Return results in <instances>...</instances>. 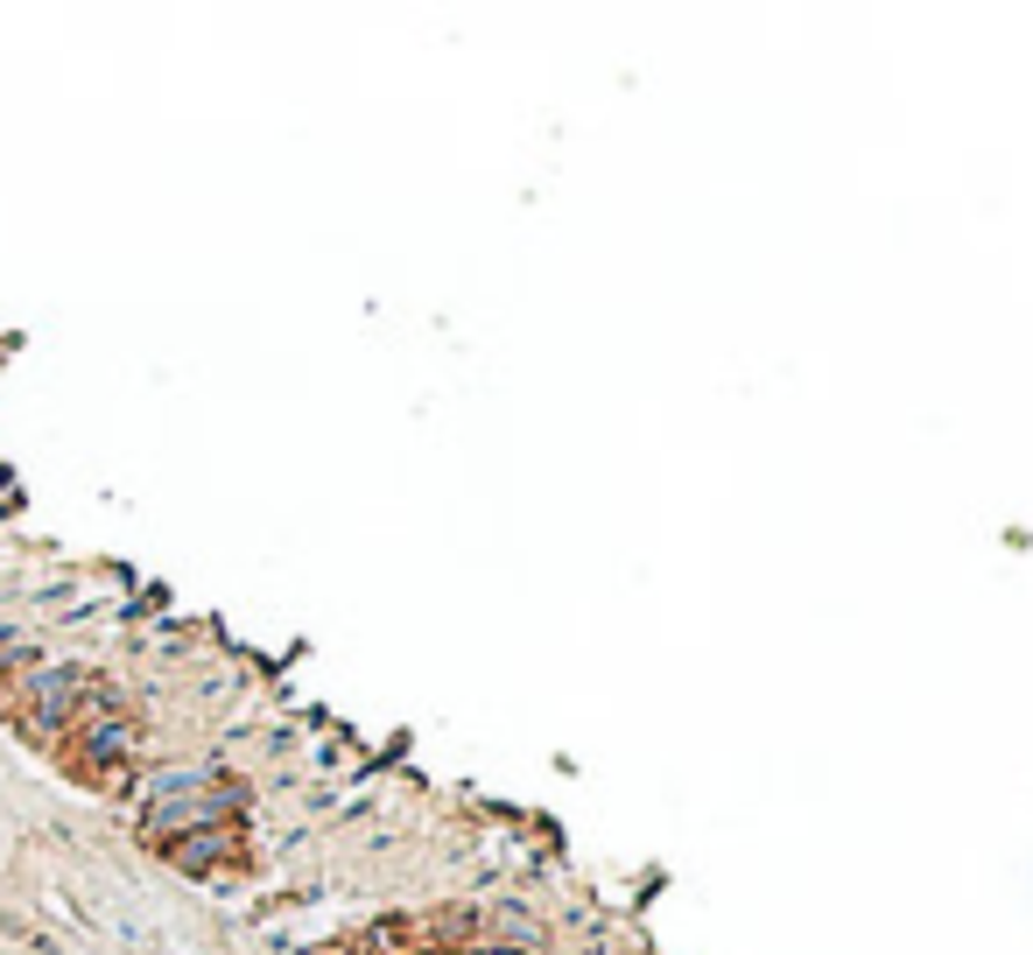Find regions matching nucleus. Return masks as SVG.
Returning a JSON list of instances; mask_svg holds the SVG:
<instances>
[{
    "label": "nucleus",
    "mask_w": 1033,
    "mask_h": 955,
    "mask_svg": "<svg viewBox=\"0 0 1033 955\" xmlns=\"http://www.w3.org/2000/svg\"><path fill=\"white\" fill-rule=\"evenodd\" d=\"M0 640H14V625H8V619H0Z\"/></svg>",
    "instance_id": "nucleus-1"
}]
</instances>
